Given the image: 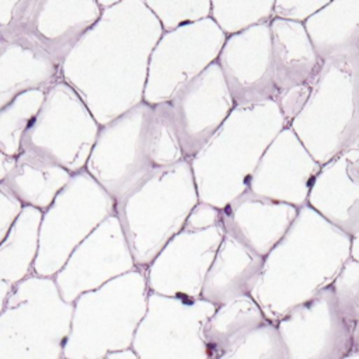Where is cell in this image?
Instances as JSON below:
<instances>
[{
  "label": "cell",
  "mask_w": 359,
  "mask_h": 359,
  "mask_svg": "<svg viewBox=\"0 0 359 359\" xmlns=\"http://www.w3.org/2000/svg\"><path fill=\"white\" fill-rule=\"evenodd\" d=\"M42 212L24 206L0 244V280L18 285L34 275Z\"/></svg>",
  "instance_id": "83f0119b"
},
{
  "label": "cell",
  "mask_w": 359,
  "mask_h": 359,
  "mask_svg": "<svg viewBox=\"0 0 359 359\" xmlns=\"http://www.w3.org/2000/svg\"><path fill=\"white\" fill-rule=\"evenodd\" d=\"M216 359H287L275 324L266 323Z\"/></svg>",
  "instance_id": "d6a6232c"
},
{
  "label": "cell",
  "mask_w": 359,
  "mask_h": 359,
  "mask_svg": "<svg viewBox=\"0 0 359 359\" xmlns=\"http://www.w3.org/2000/svg\"><path fill=\"white\" fill-rule=\"evenodd\" d=\"M15 160H17V157H11V156L6 154L3 151V149L0 147V184H3L6 181V178L14 168Z\"/></svg>",
  "instance_id": "f35d334b"
},
{
  "label": "cell",
  "mask_w": 359,
  "mask_h": 359,
  "mask_svg": "<svg viewBox=\"0 0 359 359\" xmlns=\"http://www.w3.org/2000/svg\"><path fill=\"white\" fill-rule=\"evenodd\" d=\"M101 14L97 0H17L0 38L25 43L62 66Z\"/></svg>",
  "instance_id": "7c38bea8"
},
{
  "label": "cell",
  "mask_w": 359,
  "mask_h": 359,
  "mask_svg": "<svg viewBox=\"0 0 359 359\" xmlns=\"http://www.w3.org/2000/svg\"><path fill=\"white\" fill-rule=\"evenodd\" d=\"M324 165L359 136V55L323 62L309 100L287 125Z\"/></svg>",
  "instance_id": "5b68a950"
},
{
  "label": "cell",
  "mask_w": 359,
  "mask_h": 359,
  "mask_svg": "<svg viewBox=\"0 0 359 359\" xmlns=\"http://www.w3.org/2000/svg\"><path fill=\"white\" fill-rule=\"evenodd\" d=\"M307 205L349 237L359 231V172L342 153L321 165Z\"/></svg>",
  "instance_id": "44dd1931"
},
{
  "label": "cell",
  "mask_w": 359,
  "mask_h": 359,
  "mask_svg": "<svg viewBox=\"0 0 359 359\" xmlns=\"http://www.w3.org/2000/svg\"><path fill=\"white\" fill-rule=\"evenodd\" d=\"M60 80V66L36 49L17 42H0V109L17 97L46 91Z\"/></svg>",
  "instance_id": "cb8c5ba5"
},
{
  "label": "cell",
  "mask_w": 359,
  "mask_h": 359,
  "mask_svg": "<svg viewBox=\"0 0 359 359\" xmlns=\"http://www.w3.org/2000/svg\"><path fill=\"white\" fill-rule=\"evenodd\" d=\"M226 38L210 17L163 32L150 55L143 102H170L181 87L217 62Z\"/></svg>",
  "instance_id": "4fadbf2b"
},
{
  "label": "cell",
  "mask_w": 359,
  "mask_h": 359,
  "mask_svg": "<svg viewBox=\"0 0 359 359\" xmlns=\"http://www.w3.org/2000/svg\"><path fill=\"white\" fill-rule=\"evenodd\" d=\"M137 269L116 215L102 222L53 276L62 299L73 304L81 294Z\"/></svg>",
  "instance_id": "9a60e30c"
},
{
  "label": "cell",
  "mask_w": 359,
  "mask_h": 359,
  "mask_svg": "<svg viewBox=\"0 0 359 359\" xmlns=\"http://www.w3.org/2000/svg\"><path fill=\"white\" fill-rule=\"evenodd\" d=\"M163 29L142 0L102 11L60 66V79L102 126L143 102L150 55Z\"/></svg>",
  "instance_id": "6da1fadb"
},
{
  "label": "cell",
  "mask_w": 359,
  "mask_h": 359,
  "mask_svg": "<svg viewBox=\"0 0 359 359\" xmlns=\"http://www.w3.org/2000/svg\"><path fill=\"white\" fill-rule=\"evenodd\" d=\"M72 175L63 167L35 153L21 150L14 168L3 184L22 206L45 212Z\"/></svg>",
  "instance_id": "484cf974"
},
{
  "label": "cell",
  "mask_w": 359,
  "mask_h": 359,
  "mask_svg": "<svg viewBox=\"0 0 359 359\" xmlns=\"http://www.w3.org/2000/svg\"><path fill=\"white\" fill-rule=\"evenodd\" d=\"M351 258V237L309 205L286 236L264 258L262 272L250 296L266 320L276 324L294 307L331 286Z\"/></svg>",
  "instance_id": "7a4b0ae2"
},
{
  "label": "cell",
  "mask_w": 359,
  "mask_h": 359,
  "mask_svg": "<svg viewBox=\"0 0 359 359\" xmlns=\"http://www.w3.org/2000/svg\"><path fill=\"white\" fill-rule=\"evenodd\" d=\"M275 84L279 93L311 83L323 66L303 24L273 18L269 22Z\"/></svg>",
  "instance_id": "603a6c76"
},
{
  "label": "cell",
  "mask_w": 359,
  "mask_h": 359,
  "mask_svg": "<svg viewBox=\"0 0 359 359\" xmlns=\"http://www.w3.org/2000/svg\"><path fill=\"white\" fill-rule=\"evenodd\" d=\"M287 359H344L353 351L352 330L331 286L275 324Z\"/></svg>",
  "instance_id": "5bb4252c"
},
{
  "label": "cell",
  "mask_w": 359,
  "mask_h": 359,
  "mask_svg": "<svg viewBox=\"0 0 359 359\" xmlns=\"http://www.w3.org/2000/svg\"><path fill=\"white\" fill-rule=\"evenodd\" d=\"M222 220V210L203 202H198V205L192 209L189 213L187 223H185V230L191 231H202L208 230L212 227H216Z\"/></svg>",
  "instance_id": "8d00e7d4"
},
{
  "label": "cell",
  "mask_w": 359,
  "mask_h": 359,
  "mask_svg": "<svg viewBox=\"0 0 359 359\" xmlns=\"http://www.w3.org/2000/svg\"><path fill=\"white\" fill-rule=\"evenodd\" d=\"M346 161L359 172V136L342 151Z\"/></svg>",
  "instance_id": "ab89813d"
},
{
  "label": "cell",
  "mask_w": 359,
  "mask_h": 359,
  "mask_svg": "<svg viewBox=\"0 0 359 359\" xmlns=\"http://www.w3.org/2000/svg\"><path fill=\"white\" fill-rule=\"evenodd\" d=\"M262 257L224 233L205 278L201 299L217 307L237 297L248 296L262 272Z\"/></svg>",
  "instance_id": "7402d4cb"
},
{
  "label": "cell",
  "mask_w": 359,
  "mask_h": 359,
  "mask_svg": "<svg viewBox=\"0 0 359 359\" xmlns=\"http://www.w3.org/2000/svg\"><path fill=\"white\" fill-rule=\"evenodd\" d=\"M147 8L158 21L163 32L210 17V0H147Z\"/></svg>",
  "instance_id": "1f68e13d"
},
{
  "label": "cell",
  "mask_w": 359,
  "mask_h": 359,
  "mask_svg": "<svg viewBox=\"0 0 359 359\" xmlns=\"http://www.w3.org/2000/svg\"><path fill=\"white\" fill-rule=\"evenodd\" d=\"M199 196L191 164L156 168L115 206L137 269H146L158 252L184 230Z\"/></svg>",
  "instance_id": "277c9868"
},
{
  "label": "cell",
  "mask_w": 359,
  "mask_h": 359,
  "mask_svg": "<svg viewBox=\"0 0 359 359\" xmlns=\"http://www.w3.org/2000/svg\"><path fill=\"white\" fill-rule=\"evenodd\" d=\"M331 289L342 317L353 330L359 318V262L349 258L331 283Z\"/></svg>",
  "instance_id": "836d02e7"
},
{
  "label": "cell",
  "mask_w": 359,
  "mask_h": 359,
  "mask_svg": "<svg viewBox=\"0 0 359 359\" xmlns=\"http://www.w3.org/2000/svg\"><path fill=\"white\" fill-rule=\"evenodd\" d=\"M286 126L275 101L236 107L189 160L199 202L222 210L245 194L262 154Z\"/></svg>",
  "instance_id": "3957f363"
},
{
  "label": "cell",
  "mask_w": 359,
  "mask_h": 359,
  "mask_svg": "<svg viewBox=\"0 0 359 359\" xmlns=\"http://www.w3.org/2000/svg\"><path fill=\"white\" fill-rule=\"evenodd\" d=\"M0 42H1V38H0Z\"/></svg>",
  "instance_id": "bcb514c9"
},
{
  "label": "cell",
  "mask_w": 359,
  "mask_h": 359,
  "mask_svg": "<svg viewBox=\"0 0 359 359\" xmlns=\"http://www.w3.org/2000/svg\"><path fill=\"white\" fill-rule=\"evenodd\" d=\"M153 107L150 123V157L154 168H164L185 160L170 102Z\"/></svg>",
  "instance_id": "4dcf8cb0"
},
{
  "label": "cell",
  "mask_w": 359,
  "mask_h": 359,
  "mask_svg": "<svg viewBox=\"0 0 359 359\" xmlns=\"http://www.w3.org/2000/svg\"><path fill=\"white\" fill-rule=\"evenodd\" d=\"M266 323L269 321L250 294L217 306L203 327L209 359L226 353Z\"/></svg>",
  "instance_id": "4316f807"
},
{
  "label": "cell",
  "mask_w": 359,
  "mask_h": 359,
  "mask_svg": "<svg viewBox=\"0 0 359 359\" xmlns=\"http://www.w3.org/2000/svg\"><path fill=\"white\" fill-rule=\"evenodd\" d=\"M217 65L236 107L276 100L269 22L227 36Z\"/></svg>",
  "instance_id": "d6986e66"
},
{
  "label": "cell",
  "mask_w": 359,
  "mask_h": 359,
  "mask_svg": "<svg viewBox=\"0 0 359 359\" xmlns=\"http://www.w3.org/2000/svg\"><path fill=\"white\" fill-rule=\"evenodd\" d=\"M22 208L21 202L8 191V188L4 184H0V244Z\"/></svg>",
  "instance_id": "74e56055"
},
{
  "label": "cell",
  "mask_w": 359,
  "mask_h": 359,
  "mask_svg": "<svg viewBox=\"0 0 359 359\" xmlns=\"http://www.w3.org/2000/svg\"><path fill=\"white\" fill-rule=\"evenodd\" d=\"M275 0H212L210 18L226 36L273 20Z\"/></svg>",
  "instance_id": "f546056e"
},
{
  "label": "cell",
  "mask_w": 359,
  "mask_h": 359,
  "mask_svg": "<svg viewBox=\"0 0 359 359\" xmlns=\"http://www.w3.org/2000/svg\"><path fill=\"white\" fill-rule=\"evenodd\" d=\"M72 316L73 304L62 299L53 278L31 275L13 287L0 314V348H45L57 359Z\"/></svg>",
  "instance_id": "30bf717a"
},
{
  "label": "cell",
  "mask_w": 359,
  "mask_h": 359,
  "mask_svg": "<svg viewBox=\"0 0 359 359\" xmlns=\"http://www.w3.org/2000/svg\"><path fill=\"white\" fill-rule=\"evenodd\" d=\"M116 202L86 171L73 174L42 212L34 275L53 278L70 254L109 216Z\"/></svg>",
  "instance_id": "52a82bcc"
},
{
  "label": "cell",
  "mask_w": 359,
  "mask_h": 359,
  "mask_svg": "<svg viewBox=\"0 0 359 359\" xmlns=\"http://www.w3.org/2000/svg\"><path fill=\"white\" fill-rule=\"evenodd\" d=\"M149 293L144 271L135 269L81 294L73 303L65 356L73 359L87 348L84 359H104L109 349L129 348L146 314Z\"/></svg>",
  "instance_id": "8992f818"
},
{
  "label": "cell",
  "mask_w": 359,
  "mask_h": 359,
  "mask_svg": "<svg viewBox=\"0 0 359 359\" xmlns=\"http://www.w3.org/2000/svg\"><path fill=\"white\" fill-rule=\"evenodd\" d=\"M100 128L81 97L60 79L46 90L45 101L24 136L22 150L77 174L86 170Z\"/></svg>",
  "instance_id": "ba28073f"
},
{
  "label": "cell",
  "mask_w": 359,
  "mask_h": 359,
  "mask_svg": "<svg viewBox=\"0 0 359 359\" xmlns=\"http://www.w3.org/2000/svg\"><path fill=\"white\" fill-rule=\"evenodd\" d=\"M352 337H353V351L359 352V318H358L356 324L353 325V330H352Z\"/></svg>",
  "instance_id": "ee69618b"
},
{
  "label": "cell",
  "mask_w": 359,
  "mask_h": 359,
  "mask_svg": "<svg viewBox=\"0 0 359 359\" xmlns=\"http://www.w3.org/2000/svg\"><path fill=\"white\" fill-rule=\"evenodd\" d=\"M311 83L302 84L278 94L275 102L278 104L287 125L300 114V111L306 105L311 91Z\"/></svg>",
  "instance_id": "d590c367"
},
{
  "label": "cell",
  "mask_w": 359,
  "mask_h": 359,
  "mask_svg": "<svg viewBox=\"0 0 359 359\" xmlns=\"http://www.w3.org/2000/svg\"><path fill=\"white\" fill-rule=\"evenodd\" d=\"M344 359H359V352L352 351L349 355H346Z\"/></svg>",
  "instance_id": "f6af8a7d"
},
{
  "label": "cell",
  "mask_w": 359,
  "mask_h": 359,
  "mask_svg": "<svg viewBox=\"0 0 359 359\" xmlns=\"http://www.w3.org/2000/svg\"><path fill=\"white\" fill-rule=\"evenodd\" d=\"M320 170L321 164L286 126L258 161L248 180L247 192L300 209L307 205Z\"/></svg>",
  "instance_id": "ac0fdd59"
},
{
  "label": "cell",
  "mask_w": 359,
  "mask_h": 359,
  "mask_svg": "<svg viewBox=\"0 0 359 359\" xmlns=\"http://www.w3.org/2000/svg\"><path fill=\"white\" fill-rule=\"evenodd\" d=\"M104 359H137L136 353L133 351H118V352H109Z\"/></svg>",
  "instance_id": "b9f144b4"
},
{
  "label": "cell",
  "mask_w": 359,
  "mask_h": 359,
  "mask_svg": "<svg viewBox=\"0 0 359 359\" xmlns=\"http://www.w3.org/2000/svg\"><path fill=\"white\" fill-rule=\"evenodd\" d=\"M46 91L32 90L11 101L0 109V147L11 157L22 150V140L38 115Z\"/></svg>",
  "instance_id": "f1b7e54d"
},
{
  "label": "cell",
  "mask_w": 359,
  "mask_h": 359,
  "mask_svg": "<svg viewBox=\"0 0 359 359\" xmlns=\"http://www.w3.org/2000/svg\"><path fill=\"white\" fill-rule=\"evenodd\" d=\"M215 310L201 297L149 293L146 314L132 341L137 359H209L203 327Z\"/></svg>",
  "instance_id": "8fae6325"
},
{
  "label": "cell",
  "mask_w": 359,
  "mask_h": 359,
  "mask_svg": "<svg viewBox=\"0 0 359 359\" xmlns=\"http://www.w3.org/2000/svg\"><path fill=\"white\" fill-rule=\"evenodd\" d=\"M327 4V0H275L273 18L304 25Z\"/></svg>",
  "instance_id": "e575fe53"
},
{
  "label": "cell",
  "mask_w": 359,
  "mask_h": 359,
  "mask_svg": "<svg viewBox=\"0 0 359 359\" xmlns=\"http://www.w3.org/2000/svg\"><path fill=\"white\" fill-rule=\"evenodd\" d=\"M224 237L222 224L178 233L144 269L150 293L199 299L208 271Z\"/></svg>",
  "instance_id": "2e32d148"
},
{
  "label": "cell",
  "mask_w": 359,
  "mask_h": 359,
  "mask_svg": "<svg viewBox=\"0 0 359 359\" xmlns=\"http://www.w3.org/2000/svg\"><path fill=\"white\" fill-rule=\"evenodd\" d=\"M151 114L153 107L142 102L100 128L84 171L115 202L156 170L149 142Z\"/></svg>",
  "instance_id": "9c48e42d"
},
{
  "label": "cell",
  "mask_w": 359,
  "mask_h": 359,
  "mask_svg": "<svg viewBox=\"0 0 359 359\" xmlns=\"http://www.w3.org/2000/svg\"><path fill=\"white\" fill-rule=\"evenodd\" d=\"M297 215L294 206L245 192L222 209L220 223L227 236L265 258L286 236Z\"/></svg>",
  "instance_id": "ffe728a7"
},
{
  "label": "cell",
  "mask_w": 359,
  "mask_h": 359,
  "mask_svg": "<svg viewBox=\"0 0 359 359\" xmlns=\"http://www.w3.org/2000/svg\"><path fill=\"white\" fill-rule=\"evenodd\" d=\"M13 287H14V286H11L10 283L0 280V314L3 313V310H4V307H6L7 299H8V296L11 294Z\"/></svg>",
  "instance_id": "60d3db41"
},
{
  "label": "cell",
  "mask_w": 359,
  "mask_h": 359,
  "mask_svg": "<svg viewBox=\"0 0 359 359\" xmlns=\"http://www.w3.org/2000/svg\"><path fill=\"white\" fill-rule=\"evenodd\" d=\"M351 258L359 262V231L351 237Z\"/></svg>",
  "instance_id": "7bdbcfd3"
},
{
  "label": "cell",
  "mask_w": 359,
  "mask_h": 359,
  "mask_svg": "<svg viewBox=\"0 0 359 359\" xmlns=\"http://www.w3.org/2000/svg\"><path fill=\"white\" fill-rule=\"evenodd\" d=\"M304 28L323 62L359 55V0L328 1Z\"/></svg>",
  "instance_id": "d4e9b609"
},
{
  "label": "cell",
  "mask_w": 359,
  "mask_h": 359,
  "mask_svg": "<svg viewBox=\"0 0 359 359\" xmlns=\"http://www.w3.org/2000/svg\"><path fill=\"white\" fill-rule=\"evenodd\" d=\"M185 160H191L220 129L236 102L217 62L181 87L171 98Z\"/></svg>",
  "instance_id": "e0dca14e"
}]
</instances>
